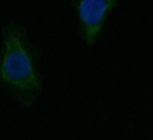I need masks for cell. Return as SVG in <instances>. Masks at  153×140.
I'll list each match as a JSON object with an SVG mask.
<instances>
[{
	"label": "cell",
	"mask_w": 153,
	"mask_h": 140,
	"mask_svg": "<svg viewBox=\"0 0 153 140\" xmlns=\"http://www.w3.org/2000/svg\"><path fill=\"white\" fill-rule=\"evenodd\" d=\"M0 88L25 109H30L42 91L39 49L18 21L5 25L1 31Z\"/></svg>",
	"instance_id": "1"
},
{
	"label": "cell",
	"mask_w": 153,
	"mask_h": 140,
	"mask_svg": "<svg viewBox=\"0 0 153 140\" xmlns=\"http://www.w3.org/2000/svg\"><path fill=\"white\" fill-rule=\"evenodd\" d=\"M82 41L93 46L103 30L105 21L117 0H72Z\"/></svg>",
	"instance_id": "2"
}]
</instances>
